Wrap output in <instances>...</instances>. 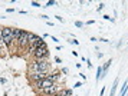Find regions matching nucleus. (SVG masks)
I'll use <instances>...</instances> for the list:
<instances>
[{
    "label": "nucleus",
    "instance_id": "nucleus-31",
    "mask_svg": "<svg viewBox=\"0 0 128 96\" xmlns=\"http://www.w3.org/2000/svg\"><path fill=\"white\" fill-rule=\"evenodd\" d=\"M87 62H88V67H89V69H91V67H92V63H91V60H89V59H88V60H87Z\"/></svg>",
    "mask_w": 128,
    "mask_h": 96
},
{
    "label": "nucleus",
    "instance_id": "nucleus-22",
    "mask_svg": "<svg viewBox=\"0 0 128 96\" xmlns=\"http://www.w3.org/2000/svg\"><path fill=\"white\" fill-rule=\"evenodd\" d=\"M82 85H83V82H76V83L73 85V87H81Z\"/></svg>",
    "mask_w": 128,
    "mask_h": 96
},
{
    "label": "nucleus",
    "instance_id": "nucleus-15",
    "mask_svg": "<svg viewBox=\"0 0 128 96\" xmlns=\"http://www.w3.org/2000/svg\"><path fill=\"white\" fill-rule=\"evenodd\" d=\"M61 73L65 76V75H68V73H69V69H68V67H62V69H61Z\"/></svg>",
    "mask_w": 128,
    "mask_h": 96
},
{
    "label": "nucleus",
    "instance_id": "nucleus-6",
    "mask_svg": "<svg viewBox=\"0 0 128 96\" xmlns=\"http://www.w3.org/2000/svg\"><path fill=\"white\" fill-rule=\"evenodd\" d=\"M48 79L52 80L53 83H62V85H65V82H66V79H65V76L61 73V70H52V72L48 75Z\"/></svg>",
    "mask_w": 128,
    "mask_h": 96
},
{
    "label": "nucleus",
    "instance_id": "nucleus-8",
    "mask_svg": "<svg viewBox=\"0 0 128 96\" xmlns=\"http://www.w3.org/2000/svg\"><path fill=\"white\" fill-rule=\"evenodd\" d=\"M12 32H13V43H15V52H16V50H17V43H19V39H20V36H22L23 29L12 27Z\"/></svg>",
    "mask_w": 128,
    "mask_h": 96
},
{
    "label": "nucleus",
    "instance_id": "nucleus-4",
    "mask_svg": "<svg viewBox=\"0 0 128 96\" xmlns=\"http://www.w3.org/2000/svg\"><path fill=\"white\" fill-rule=\"evenodd\" d=\"M29 30H23L22 32V36H20V39H19V43H17V50L16 52H19V50H22V52H26V49L29 47Z\"/></svg>",
    "mask_w": 128,
    "mask_h": 96
},
{
    "label": "nucleus",
    "instance_id": "nucleus-10",
    "mask_svg": "<svg viewBox=\"0 0 128 96\" xmlns=\"http://www.w3.org/2000/svg\"><path fill=\"white\" fill-rule=\"evenodd\" d=\"M118 83H119V79L117 77V79L114 80L112 86H111V92H109V96H115V93H117V89H118Z\"/></svg>",
    "mask_w": 128,
    "mask_h": 96
},
{
    "label": "nucleus",
    "instance_id": "nucleus-5",
    "mask_svg": "<svg viewBox=\"0 0 128 96\" xmlns=\"http://www.w3.org/2000/svg\"><path fill=\"white\" fill-rule=\"evenodd\" d=\"M49 73H46V72H27V79H29L30 83H35V82L46 79Z\"/></svg>",
    "mask_w": 128,
    "mask_h": 96
},
{
    "label": "nucleus",
    "instance_id": "nucleus-26",
    "mask_svg": "<svg viewBox=\"0 0 128 96\" xmlns=\"http://www.w3.org/2000/svg\"><path fill=\"white\" fill-rule=\"evenodd\" d=\"M79 76H81L83 80H87V75H85V73H79Z\"/></svg>",
    "mask_w": 128,
    "mask_h": 96
},
{
    "label": "nucleus",
    "instance_id": "nucleus-25",
    "mask_svg": "<svg viewBox=\"0 0 128 96\" xmlns=\"http://www.w3.org/2000/svg\"><path fill=\"white\" fill-rule=\"evenodd\" d=\"M104 93H105V86L101 89V92H99V96H104Z\"/></svg>",
    "mask_w": 128,
    "mask_h": 96
},
{
    "label": "nucleus",
    "instance_id": "nucleus-2",
    "mask_svg": "<svg viewBox=\"0 0 128 96\" xmlns=\"http://www.w3.org/2000/svg\"><path fill=\"white\" fill-rule=\"evenodd\" d=\"M2 37L5 44L7 46L9 52H15V43H13V32L10 26H2Z\"/></svg>",
    "mask_w": 128,
    "mask_h": 96
},
{
    "label": "nucleus",
    "instance_id": "nucleus-7",
    "mask_svg": "<svg viewBox=\"0 0 128 96\" xmlns=\"http://www.w3.org/2000/svg\"><path fill=\"white\" fill-rule=\"evenodd\" d=\"M52 85H53V82H52V80H49V79L46 77V79H43V80H39V82L32 83V87H33V90H35V92H39V90L46 89V87H49V86H52Z\"/></svg>",
    "mask_w": 128,
    "mask_h": 96
},
{
    "label": "nucleus",
    "instance_id": "nucleus-29",
    "mask_svg": "<svg viewBox=\"0 0 128 96\" xmlns=\"http://www.w3.org/2000/svg\"><path fill=\"white\" fill-rule=\"evenodd\" d=\"M51 37H52V40H53V42H55V43H58V42H59V40H58V39H56V37H55V36H51Z\"/></svg>",
    "mask_w": 128,
    "mask_h": 96
},
{
    "label": "nucleus",
    "instance_id": "nucleus-13",
    "mask_svg": "<svg viewBox=\"0 0 128 96\" xmlns=\"http://www.w3.org/2000/svg\"><path fill=\"white\" fill-rule=\"evenodd\" d=\"M56 5V2H55V0H49V2L43 6V7H51V6H55Z\"/></svg>",
    "mask_w": 128,
    "mask_h": 96
},
{
    "label": "nucleus",
    "instance_id": "nucleus-14",
    "mask_svg": "<svg viewBox=\"0 0 128 96\" xmlns=\"http://www.w3.org/2000/svg\"><path fill=\"white\" fill-rule=\"evenodd\" d=\"M75 26L81 29V27H83V26H85V23H82V22H79V20H76V22H75Z\"/></svg>",
    "mask_w": 128,
    "mask_h": 96
},
{
    "label": "nucleus",
    "instance_id": "nucleus-1",
    "mask_svg": "<svg viewBox=\"0 0 128 96\" xmlns=\"http://www.w3.org/2000/svg\"><path fill=\"white\" fill-rule=\"evenodd\" d=\"M27 72H52V63L51 60H39V59H32L27 65Z\"/></svg>",
    "mask_w": 128,
    "mask_h": 96
},
{
    "label": "nucleus",
    "instance_id": "nucleus-20",
    "mask_svg": "<svg viewBox=\"0 0 128 96\" xmlns=\"http://www.w3.org/2000/svg\"><path fill=\"white\" fill-rule=\"evenodd\" d=\"M7 83V79H5V77H0V85H6Z\"/></svg>",
    "mask_w": 128,
    "mask_h": 96
},
{
    "label": "nucleus",
    "instance_id": "nucleus-11",
    "mask_svg": "<svg viewBox=\"0 0 128 96\" xmlns=\"http://www.w3.org/2000/svg\"><path fill=\"white\" fill-rule=\"evenodd\" d=\"M128 93V80H125L121 86V90H119V96H127Z\"/></svg>",
    "mask_w": 128,
    "mask_h": 96
},
{
    "label": "nucleus",
    "instance_id": "nucleus-28",
    "mask_svg": "<svg viewBox=\"0 0 128 96\" xmlns=\"http://www.w3.org/2000/svg\"><path fill=\"white\" fill-rule=\"evenodd\" d=\"M94 23H95L94 20H88V22H87V23H85V24H94Z\"/></svg>",
    "mask_w": 128,
    "mask_h": 96
},
{
    "label": "nucleus",
    "instance_id": "nucleus-33",
    "mask_svg": "<svg viewBox=\"0 0 128 96\" xmlns=\"http://www.w3.org/2000/svg\"><path fill=\"white\" fill-rule=\"evenodd\" d=\"M127 96H128V93H127Z\"/></svg>",
    "mask_w": 128,
    "mask_h": 96
},
{
    "label": "nucleus",
    "instance_id": "nucleus-19",
    "mask_svg": "<svg viewBox=\"0 0 128 96\" xmlns=\"http://www.w3.org/2000/svg\"><path fill=\"white\" fill-rule=\"evenodd\" d=\"M104 19H105V20H111V22H115V19H114V17H111V16H108V14H105V16H104Z\"/></svg>",
    "mask_w": 128,
    "mask_h": 96
},
{
    "label": "nucleus",
    "instance_id": "nucleus-3",
    "mask_svg": "<svg viewBox=\"0 0 128 96\" xmlns=\"http://www.w3.org/2000/svg\"><path fill=\"white\" fill-rule=\"evenodd\" d=\"M32 59H39V60H49L51 58V52L48 49V46L46 47H39V49H36V52L30 56Z\"/></svg>",
    "mask_w": 128,
    "mask_h": 96
},
{
    "label": "nucleus",
    "instance_id": "nucleus-9",
    "mask_svg": "<svg viewBox=\"0 0 128 96\" xmlns=\"http://www.w3.org/2000/svg\"><path fill=\"white\" fill-rule=\"evenodd\" d=\"M39 39H40V36H37L36 33H33V32H30V33H29V46H32V44H35V43H36V42H37ZM26 50H27V49H26Z\"/></svg>",
    "mask_w": 128,
    "mask_h": 96
},
{
    "label": "nucleus",
    "instance_id": "nucleus-18",
    "mask_svg": "<svg viewBox=\"0 0 128 96\" xmlns=\"http://www.w3.org/2000/svg\"><path fill=\"white\" fill-rule=\"evenodd\" d=\"M104 7H105V5H104V3H99V6L97 7V12H101V10H102Z\"/></svg>",
    "mask_w": 128,
    "mask_h": 96
},
{
    "label": "nucleus",
    "instance_id": "nucleus-16",
    "mask_svg": "<svg viewBox=\"0 0 128 96\" xmlns=\"http://www.w3.org/2000/svg\"><path fill=\"white\" fill-rule=\"evenodd\" d=\"M68 42H69V43H71V44H76V46H78V44H79V42H78V40H76V39H69V40H68Z\"/></svg>",
    "mask_w": 128,
    "mask_h": 96
},
{
    "label": "nucleus",
    "instance_id": "nucleus-17",
    "mask_svg": "<svg viewBox=\"0 0 128 96\" xmlns=\"http://www.w3.org/2000/svg\"><path fill=\"white\" fill-rule=\"evenodd\" d=\"M30 6H33V7H40L42 5H40V3H37V2H30Z\"/></svg>",
    "mask_w": 128,
    "mask_h": 96
},
{
    "label": "nucleus",
    "instance_id": "nucleus-23",
    "mask_svg": "<svg viewBox=\"0 0 128 96\" xmlns=\"http://www.w3.org/2000/svg\"><path fill=\"white\" fill-rule=\"evenodd\" d=\"M39 17H40V19H43V20H48V19H49V16H46V14H40Z\"/></svg>",
    "mask_w": 128,
    "mask_h": 96
},
{
    "label": "nucleus",
    "instance_id": "nucleus-27",
    "mask_svg": "<svg viewBox=\"0 0 128 96\" xmlns=\"http://www.w3.org/2000/svg\"><path fill=\"white\" fill-rule=\"evenodd\" d=\"M98 40H99V42H104V43H107V42H108V39H104V37H101V39H98Z\"/></svg>",
    "mask_w": 128,
    "mask_h": 96
},
{
    "label": "nucleus",
    "instance_id": "nucleus-24",
    "mask_svg": "<svg viewBox=\"0 0 128 96\" xmlns=\"http://www.w3.org/2000/svg\"><path fill=\"white\" fill-rule=\"evenodd\" d=\"M55 19H56L58 22H61V23H63V19H62L61 16H55Z\"/></svg>",
    "mask_w": 128,
    "mask_h": 96
},
{
    "label": "nucleus",
    "instance_id": "nucleus-12",
    "mask_svg": "<svg viewBox=\"0 0 128 96\" xmlns=\"http://www.w3.org/2000/svg\"><path fill=\"white\" fill-rule=\"evenodd\" d=\"M95 79H97V82H99L102 79V66L97 67V76H95Z\"/></svg>",
    "mask_w": 128,
    "mask_h": 96
},
{
    "label": "nucleus",
    "instance_id": "nucleus-32",
    "mask_svg": "<svg viewBox=\"0 0 128 96\" xmlns=\"http://www.w3.org/2000/svg\"><path fill=\"white\" fill-rule=\"evenodd\" d=\"M89 40H91V42H98V39H97V37H91Z\"/></svg>",
    "mask_w": 128,
    "mask_h": 96
},
{
    "label": "nucleus",
    "instance_id": "nucleus-30",
    "mask_svg": "<svg viewBox=\"0 0 128 96\" xmlns=\"http://www.w3.org/2000/svg\"><path fill=\"white\" fill-rule=\"evenodd\" d=\"M102 56H104V55H102V53H99V52H98V53H97V58H98V59H101V58H102Z\"/></svg>",
    "mask_w": 128,
    "mask_h": 96
},
{
    "label": "nucleus",
    "instance_id": "nucleus-21",
    "mask_svg": "<svg viewBox=\"0 0 128 96\" xmlns=\"http://www.w3.org/2000/svg\"><path fill=\"white\" fill-rule=\"evenodd\" d=\"M53 60H55L56 63H62V59H61V58H58V56H55V58H53Z\"/></svg>",
    "mask_w": 128,
    "mask_h": 96
}]
</instances>
